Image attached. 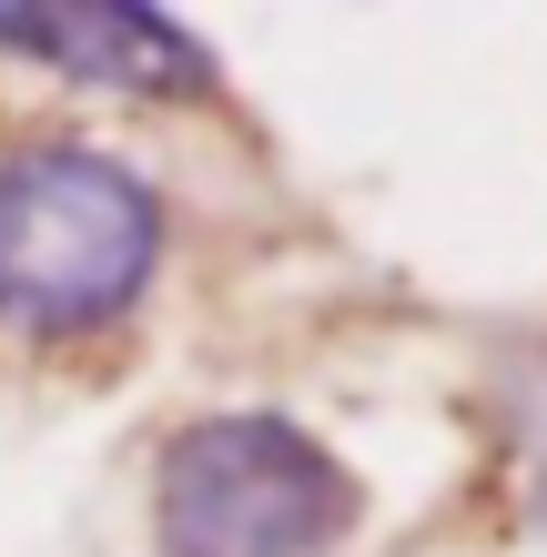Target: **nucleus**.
I'll use <instances>...</instances> for the list:
<instances>
[{
  "instance_id": "nucleus-3",
  "label": "nucleus",
  "mask_w": 547,
  "mask_h": 557,
  "mask_svg": "<svg viewBox=\"0 0 547 557\" xmlns=\"http://www.w3.org/2000/svg\"><path fill=\"white\" fill-rule=\"evenodd\" d=\"M0 51L133 91V102H192V91L223 82L213 51L173 11H142V0H0Z\"/></svg>"
},
{
  "instance_id": "nucleus-1",
  "label": "nucleus",
  "mask_w": 547,
  "mask_h": 557,
  "mask_svg": "<svg viewBox=\"0 0 547 557\" xmlns=\"http://www.w3.org/2000/svg\"><path fill=\"white\" fill-rule=\"evenodd\" d=\"M163 264V203L133 162L91 143H21L0 162V324L21 335H91L133 314Z\"/></svg>"
},
{
  "instance_id": "nucleus-2",
  "label": "nucleus",
  "mask_w": 547,
  "mask_h": 557,
  "mask_svg": "<svg viewBox=\"0 0 547 557\" xmlns=\"http://www.w3.org/2000/svg\"><path fill=\"white\" fill-rule=\"evenodd\" d=\"M356 476L295 416H192L152 467L163 557H335Z\"/></svg>"
}]
</instances>
